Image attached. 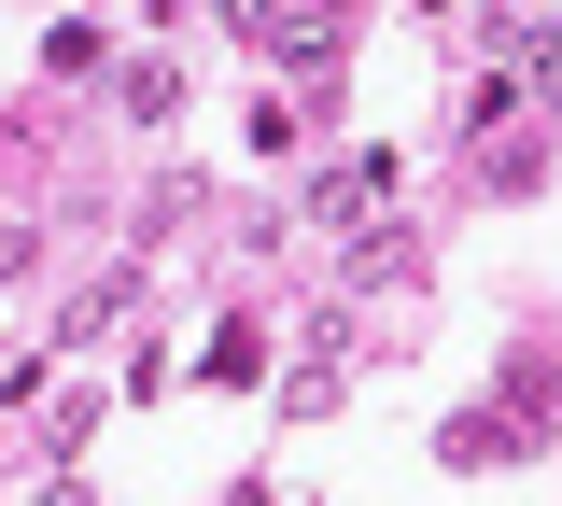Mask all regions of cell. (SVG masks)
<instances>
[{
	"mask_svg": "<svg viewBox=\"0 0 562 506\" xmlns=\"http://www.w3.org/2000/svg\"><path fill=\"white\" fill-rule=\"evenodd\" d=\"M239 29H254V43H268L281 71H324V57H338V14H310V0H254V14H239Z\"/></svg>",
	"mask_w": 562,
	"mask_h": 506,
	"instance_id": "obj_1",
	"label": "cell"
},
{
	"mask_svg": "<svg viewBox=\"0 0 562 506\" xmlns=\"http://www.w3.org/2000/svg\"><path fill=\"white\" fill-rule=\"evenodd\" d=\"M492 71H549L562 85V29L549 14H492Z\"/></svg>",
	"mask_w": 562,
	"mask_h": 506,
	"instance_id": "obj_2",
	"label": "cell"
},
{
	"mask_svg": "<svg viewBox=\"0 0 562 506\" xmlns=\"http://www.w3.org/2000/svg\"><path fill=\"white\" fill-rule=\"evenodd\" d=\"M506 436H520L506 408H479V423H450V464H506Z\"/></svg>",
	"mask_w": 562,
	"mask_h": 506,
	"instance_id": "obj_3",
	"label": "cell"
},
{
	"mask_svg": "<svg viewBox=\"0 0 562 506\" xmlns=\"http://www.w3.org/2000/svg\"><path fill=\"white\" fill-rule=\"evenodd\" d=\"M43 506H85V479H57V493H43Z\"/></svg>",
	"mask_w": 562,
	"mask_h": 506,
	"instance_id": "obj_4",
	"label": "cell"
}]
</instances>
